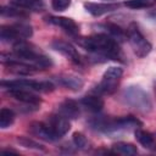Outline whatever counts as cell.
<instances>
[{"label": "cell", "mask_w": 156, "mask_h": 156, "mask_svg": "<svg viewBox=\"0 0 156 156\" xmlns=\"http://www.w3.org/2000/svg\"><path fill=\"white\" fill-rule=\"evenodd\" d=\"M79 45L87 51L95 55H100L106 58H122V51L118 40L111 37L108 33H96L82 38L79 40Z\"/></svg>", "instance_id": "cell-1"}, {"label": "cell", "mask_w": 156, "mask_h": 156, "mask_svg": "<svg viewBox=\"0 0 156 156\" xmlns=\"http://www.w3.org/2000/svg\"><path fill=\"white\" fill-rule=\"evenodd\" d=\"M12 52H13L12 55L15 57L35 67L38 71L46 69L52 66V61L48 55H45L34 44H30L26 40L15 43L13 48H12Z\"/></svg>", "instance_id": "cell-2"}, {"label": "cell", "mask_w": 156, "mask_h": 156, "mask_svg": "<svg viewBox=\"0 0 156 156\" xmlns=\"http://www.w3.org/2000/svg\"><path fill=\"white\" fill-rule=\"evenodd\" d=\"M90 126L94 129L102 133H115L132 127H141V122L133 116H123L116 118L96 117L93 121H90Z\"/></svg>", "instance_id": "cell-3"}, {"label": "cell", "mask_w": 156, "mask_h": 156, "mask_svg": "<svg viewBox=\"0 0 156 156\" xmlns=\"http://www.w3.org/2000/svg\"><path fill=\"white\" fill-rule=\"evenodd\" d=\"M122 99L126 105L141 113H149L152 110V100L150 95L139 85L127 87L123 90Z\"/></svg>", "instance_id": "cell-4"}, {"label": "cell", "mask_w": 156, "mask_h": 156, "mask_svg": "<svg viewBox=\"0 0 156 156\" xmlns=\"http://www.w3.org/2000/svg\"><path fill=\"white\" fill-rule=\"evenodd\" d=\"M126 34H127V39L134 51V54L143 58L145 56H147L151 50H152V45L151 43L144 37V34L141 33V30L139 29L138 24L136 23H130L126 30Z\"/></svg>", "instance_id": "cell-5"}, {"label": "cell", "mask_w": 156, "mask_h": 156, "mask_svg": "<svg viewBox=\"0 0 156 156\" xmlns=\"http://www.w3.org/2000/svg\"><path fill=\"white\" fill-rule=\"evenodd\" d=\"M33 35V28L30 24L24 22H17L13 24L2 26L0 29V39L4 43H17L26 40Z\"/></svg>", "instance_id": "cell-6"}, {"label": "cell", "mask_w": 156, "mask_h": 156, "mask_svg": "<svg viewBox=\"0 0 156 156\" xmlns=\"http://www.w3.org/2000/svg\"><path fill=\"white\" fill-rule=\"evenodd\" d=\"M122 76H123V69L121 67L118 66L108 67L104 72L100 83L96 85L95 93L100 95H112L117 90Z\"/></svg>", "instance_id": "cell-7"}, {"label": "cell", "mask_w": 156, "mask_h": 156, "mask_svg": "<svg viewBox=\"0 0 156 156\" xmlns=\"http://www.w3.org/2000/svg\"><path fill=\"white\" fill-rule=\"evenodd\" d=\"M1 87L4 89L22 88V89H28V90H33V91H40V93H49V91H52L55 88L52 82L34 80V79H28V78H20V79H13V80H1Z\"/></svg>", "instance_id": "cell-8"}, {"label": "cell", "mask_w": 156, "mask_h": 156, "mask_svg": "<svg viewBox=\"0 0 156 156\" xmlns=\"http://www.w3.org/2000/svg\"><path fill=\"white\" fill-rule=\"evenodd\" d=\"M6 90L15 100H17L29 107H33L34 110L39 108V106L41 105V99L33 90L22 89V88H10Z\"/></svg>", "instance_id": "cell-9"}, {"label": "cell", "mask_w": 156, "mask_h": 156, "mask_svg": "<svg viewBox=\"0 0 156 156\" xmlns=\"http://www.w3.org/2000/svg\"><path fill=\"white\" fill-rule=\"evenodd\" d=\"M46 124L57 139H61L63 135H66L71 128L69 119L58 112L49 116V118L46 119Z\"/></svg>", "instance_id": "cell-10"}, {"label": "cell", "mask_w": 156, "mask_h": 156, "mask_svg": "<svg viewBox=\"0 0 156 156\" xmlns=\"http://www.w3.org/2000/svg\"><path fill=\"white\" fill-rule=\"evenodd\" d=\"M51 48L60 52L62 56H65L67 60H69L73 63H80V55L77 51V49L68 41L55 39L51 43Z\"/></svg>", "instance_id": "cell-11"}, {"label": "cell", "mask_w": 156, "mask_h": 156, "mask_svg": "<svg viewBox=\"0 0 156 156\" xmlns=\"http://www.w3.org/2000/svg\"><path fill=\"white\" fill-rule=\"evenodd\" d=\"M46 20L49 23H51L56 27H60L63 32H66L67 34H69L72 37H76L79 33V27L72 18L62 17V16H49Z\"/></svg>", "instance_id": "cell-12"}, {"label": "cell", "mask_w": 156, "mask_h": 156, "mask_svg": "<svg viewBox=\"0 0 156 156\" xmlns=\"http://www.w3.org/2000/svg\"><path fill=\"white\" fill-rule=\"evenodd\" d=\"M29 132L41 139V140H45V141H57L58 139L55 136V134L51 132V129L49 128V126L46 124V122H33L29 124Z\"/></svg>", "instance_id": "cell-13"}, {"label": "cell", "mask_w": 156, "mask_h": 156, "mask_svg": "<svg viewBox=\"0 0 156 156\" xmlns=\"http://www.w3.org/2000/svg\"><path fill=\"white\" fill-rule=\"evenodd\" d=\"M84 9L94 17H100L108 12H112L118 9V4L112 2H84Z\"/></svg>", "instance_id": "cell-14"}, {"label": "cell", "mask_w": 156, "mask_h": 156, "mask_svg": "<svg viewBox=\"0 0 156 156\" xmlns=\"http://www.w3.org/2000/svg\"><path fill=\"white\" fill-rule=\"evenodd\" d=\"M55 80L57 82L58 85H61L66 89H71L73 91L80 90L84 85L83 79L78 76H74V74H61V76L56 77Z\"/></svg>", "instance_id": "cell-15"}, {"label": "cell", "mask_w": 156, "mask_h": 156, "mask_svg": "<svg viewBox=\"0 0 156 156\" xmlns=\"http://www.w3.org/2000/svg\"><path fill=\"white\" fill-rule=\"evenodd\" d=\"M57 112L63 115L65 117H67L68 119H76L79 117L80 115V108H79V104L72 99H66L63 100L57 108Z\"/></svg>", "instance_id": "cell-16"}, {"label": "cell", "mask_w": 156, "mask_h": 156, "mask_svg": "<svg viewBox=\"0 0 156 156\" xmlns=\"http://www.w3.org/2000/svg\"><path fill=\"white\" fill-rule=\"evenodd\" d=\"M134 135H135L136 141L144 149L150 150V151H156V139H155V136L150 132L144 130L143 128L138 127L134 130Z\"/></svg>", "instance_id": "cell-17"}, {"label": "cell", "mask_w": 156, "mask_h": 156, "mask_svg": "<svg viewBox=\"0 0 156 156\" xmlns=\"http://www.w3.org/2000/svg\"><path fill=\"white\" fill-rule=\"evenodd\" d=\"M80 105L83 107H85L87 110H89L90 112L98 113L104 107V100H102L101 95L98 93L96 94H89V95H85L80 99Z\"/></svg>", "instance_id": "cell-18"}, {"label": "cell", "mask_w": 156, "mask_h": 156, "mask_svg": "<svg viewBox=\"0 0 156 156\" xmlns=\"http://www.w3.org/2000/svg\"><path fill=\"white\" fill-rule=\"evenodd\" d=\"M11 4L28 11H40L44 7L43 0H11Z\"/></svg>", "instance_id": "cell-19"}, {"label": "cell", "mask_w": 156, "mask_h": 156, "mask_svg": "<svg viewBox=\"0 0 156 156\" xmlns=\"http://www.w3.org/2000/svg\"><path fill=\"white\" fill-rule=\"evenodd\" d=\"M111 150L113 154H119V155H136L138 149L135 145L126 141H118L111 146Z\"/></svg>", "instance_id": "cell-20"}, {"label": "cell", "mask_w": 156, "mask_h": 156, "mask_svg": "<svg viewBox=\"0 0 156 156\" xmlns=\"http://www.w3.org/2000/svg\"><path fill=\"white\" fill-rule=\"evenodd\" d=\"M15 118H16V115L11 108L2 107L0 110V128L1 129L10 128L13 124Z\"/></svg>", "instance_id": "cell-21"}, {"label": "cell", "mask_w": 156, "mask_h": 156, "mask_svg": "<svg viewBox=\"0 0 156 156\" xmlns=\"http://www.w3.org/2000/svg\"><path fill=\"white\" fill-rule=\"evenodd\" d=\"M1 16L11 17V18H24L27 17V13H26V10H22L17 6H2Z\"/></svg>", "instance_id": "cell-22"}, {"label": "cell", "mask_w": 156, "mask_h": 156, "mask_svg": "<svg viewBox=\"0 0 156 156\" xmlns=\"http://www.w3.org/2000/svg\"><path fill=\"white\" fill-rule=\"evenodd\" d=\"M156 4V0H126L124 5L132 10H140V9H149Z\"/></svg>", "instance_id": "cell-23"}, {"label": "cell", "mask_w": 156, "mask_h": 156, "mask_svg": "<svg viewBox=\"0 0 156 156\" xmlns=\"http://www.w3.org/2000/svg\"><path fill=\"white\" fill-rule=\"evenodd\" d=\"M105 28L107 29V33H108L111 37H113L115 39H117V40H123L124 38H127L126 32H124L121 27H118V26H116V24L108 23V24H105Z\"/></svg>", "instance_id": "cell-24"}, {"label": "cell", "mask_w": 156, "mask_h": 156, "mask_svg": "<svg viewBox=\"0 0 156 156\" xmlns=\"http://www.w3.org/2000/svg\"><path fill=\"white\" fill-rule=\"evenodd\" d=\"M17 141L20 145H22L24 147H29V149H34V150H44L41 144H39L38 141H35L28 136H18Z\"/></svg>", "instance_id": "cell-25"}, {"label": "cell", "mask_w": 156, "mask_h": 156, "mask_svg": "<svg viewBox=\"0 0 156 156\" xmlns=\"http://www.w3.org/2000/svg\"><path fill=\"white\" fill-rule=\"evenodd\" d=\"M72 141L74 144V146L77 149H80V150H84L89 146V143H88V139L85 138L84 134H82L80 132H76L73 133V136H72Z\"/></svg>", "instance_id": "cell-26"}, {"label": "cell", "mask_w": 156, "mask_h": 156, "mask_svg": "<svg viewBox=\"0 0 156 156\" xmlns=\"http://www.w3.org/2000/svg\"><path fill=\"white\" fill-rule=\"evenodd\" d=\"M72 0H51V7L55 11H65L71 6Z\"/></svg>", "instance_id": "cell-27"}, {"label": "cell", "mask_w": 156, "mask_h": 156, "mask_svg": "<svg viewBox=\"0 0 156 156\" xmlns=\"http://www.w3.org/2000/svg\"><path fill=\"white\" fill-rule=\"evenodd\" d=\"M149 17H150V18H152L154 21H156V10L151 11V12L149 13Z\"/></svg>", "instance_id": "cell-28"}, {"label": "cell", "mask_w": 156, "mask_h": 156, "mask_svg": "<svg viewBox=\"0 0 156 156\" xmlns=\"http://www.w3.org/2000/svg\"><path fill=\"white\" fill-rule=\"evenodd\" d=\"M105 1H110V0H105Z\"/></svg>", "instance_id": "cell-29"}]
</instances>
